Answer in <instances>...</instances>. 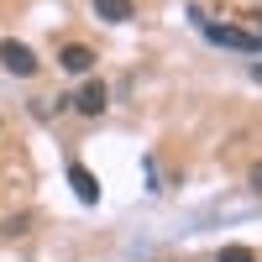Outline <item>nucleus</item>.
<instances>
[{"label": "nucleus", "instance_id": "nucleus-8", "mask_svg": "<svg viewBox=\"0 0 262 262\" xmlns=\"http://www.w3.org/2000/svg\"><path fill=\"white\" fill-rule=\"evenodd\" d=\"M247 184H252V189L262 194V163H252V173H247Z\"/></svg>", "mask_w": 262, "mask_h": 262}, {"label": "nucleus", "instance_id": "nucleus-6", "mask_svg": "<svg viewBox=\"0 0 262 262\" xmlns=\"http://www.w3.org/2000/svg\"><path fill=\"white\" fill-rule=\"evenodd\" d=\"M95 16H100V21H111V27H121V21L137 16V6H131V0H95Z\"/></svg>", "mask_w": 262, "mask_h": 262}, {"label": "nucleus", "instance_id": "nucleus-2", "mask_svg": "<svg viewBox=\"0 0 262 262\" xmlns=\"http://www.w3.org/2000/svg\"><path fill=\"white\" fill-rule=\"evenodd\" d=\"M0 69H6V74H16V79H32V74H37V53L27 48V42L6 37V42H0Z\"/></svg>", "mask_w": 262, "mask_h": 262}, {"label": "nucleus", "instance_id": "nucleus-1", "mask_svg": "<svg viewBox=\"0 0 262 262\" xmlns=\"http://www.w3.org/2000/svg\"><path fill=\"white\" fill-rule=\"evenodd\" d=\"M205 37L215 48H231V53H262V37L247 27H226V21H205Z\"/></svg>", "mask_w": 262, "mask_h": 262}, {"label": "nucleus", "instance_id": "nucleus-4", "mask_svg": "<svg viewBox=\"0 0 262 262\" xmlns=\"http://www.w3.org/2000/svg\"><path fill=\"white\" fill-rule=\"evenodd\" d=\"M58 69L63 74H90L95 69V48L90 42H63L58 48Z\"/></svg>", "mask_w": 262, "mask_h": 262}, {"label": "nucleus", "instance_id": "nucleus-3", "mask_svg": "<svg viewBox=\"0 0 262 262\" xmlns=\"http://www.w3.org/2000/svg\"><path fill=\"white\" fill-rule=\"evenodd\" d=\"M69 105L79 116H105V105H111V90H105L100 79H90V84H79V90L69 95Z\"/></svg>", "mask_w": 262, "mask_h": 262}, {"label": "nucleus", "instance_id": "nucleus-7", "mask_svg": "<svg viewBox=\"0 0 262 262\" xmlns=\"http://www.w3.org/2000/svg\"><path fill=\"white\" fill-rule=\"evenodd\" d=\"M215 262H257V252H252V247H221Z\"/></svg>", "mask_w": 262, "mask_h": 262}, {"label": "nucleus", "instance_id": "nucleus-5", "mask_svg": "<svg viewBox=\"0 0 262 262\" xmlns=\"http://www.w3.org/2000/svg\"><path fill=\"white\" fill-rule=\"evenodd\" d=\"M69 184H74V194H79V205H100V179L84 163H69Z\"/></svg>", "mask_w": 262, "mask_h": 262}]
</instances>
